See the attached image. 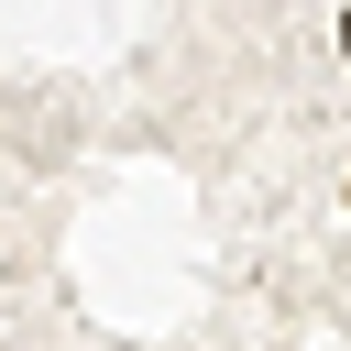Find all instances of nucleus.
Returning a JSON list of instances; mask_svg holds the SVG:
<instances>
[{"label": "nucleus", "instance_id": "nucleus-1", "mask_svg": "<svg viewBox=\"0 0 351 351\" xmlns=\"http://www.w3.org/2000/svg\"><path fill=\"white\" fill-rule=\"evenodd\" d=\"M340 55H351V11H340Z\"/></svg>", "mask_w": 351, "mask_h": 351}]
</instances>
